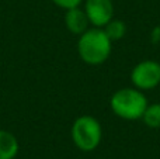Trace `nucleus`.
<instances>
[{
    "mask_svg": "<svg viewBox=\"0 0 160 159\" xmlns=\"http://www.w3.org/2000/svg\"><path fill=\"white\" fill-rule=\"evenodd\" d=\"M112 49V41L108 38L105 31L100 27H91L79 35L78 52L79 56L87 65H101L110 58Z\"/></svg>",
    "mask_w": 160,
    "mask_h": 159,
    "instance_id": "f257e3e1",
    "label": "nucleus"
},
{
    "mask_svg": "<svg viewBox=\"0 0 160 159\" xmlns=\"http://www.w3.org/2000/svg\"><path fill=\"white\" fill-rule=\"evenodd\" d=\"M148 104L149 101L145 93L136 87H122L110 99V107L114 114L128 121L142 120Z\"/></svg>",
    "mask_w": 160,
    "mask_h": 159,
    "instance_id": "f03ea898",
    "label": "nucleus"
},
{
    "mask_svg": "<svg viewBox=\"0 0 160 159\" xmlns=\"http://www.w3.org/2000/svg\"><path fill=\"white\" fill-rule=\"evenodd\" d=\"M72 141L76 148L83 152H91L98 148L102 140L100 121L93 115H80L72 124Z\"/></svg>",
    "mask_w": 160,
    "mask_h": 159,
    "instance_id": "7ed1b4c3",
    "label": "nucleus"
},
{
    "mask_svg": "<svg viewBox=\"0 0 160 159\" xmlns=\"http://www.w3.org/2000/svg\"><path fill=\"white\" fill-rule=\"evenodd\" d=\"M131 82L133 87L142 90H152L160 85V64L146 59L136 64L131 70Z\"/></svg>",
    "mask_w": 160,
    "mask_h": 159,
    "instance_id": "20e7f679",
    "label": "nucleus"
},
{
    "mask_svg": "<svg viewBox=\"0 0 160 159\" xmlns=\"http://www.w3.org/2000/svg\"><path fill=\"white\" fill-rule=\"evenodd\" d=\"M84 11L93 27L102 28L114 18L112 0H86Z\"/></svg>",
    "mask_w": 160,
    "mask_h": 159,
    "instance_id": "39448f33",
    "label": "nucleus"
},
{
    "mask_svg": "<svg viewBox=\"0 0 160 159\" xmlns=\"http://www.w3.org/2000/svg\"><path fill=\"white\" fill-rule=\"evenodd\" d=\"M65 25L72 34L82 35L84 31L88 30L90 20H88L84 8H82L79 6V7L66 10V13H65Z\"/></svg>",
    "mask_w": 160,
    "mask_h": 159,
    "instance_id": "423d86ee",
    "label": "nucleus"
},
{
    "mask_svg": "<svg viewBox=\"0 0 160 159\" xmlns=\"http://www.w3.org/2000/svg\"><path fill=\"white\" fill-rule=\"evenodd\" d=\"M20 144L10 131L0 130V159H14L18 154Z\"/></svg>",
    "mask_w": 160,
    "mask_h": 159,
    "instance_id": "0eeeda50",
    "label": "nucleus"
},
{
    "mask_svg": "<svg viewBox=\"0 0 160 159\" xmlns=\"http://www.w3.org/2000/svg\"><path fill=\"white\" fill-rule=\"evenodd\" d=\"M102 30L105 31L108 38L114 42V41H119L121 38H124L125 33H127V25H125V23L122 20L112 18L111 21H108L102 27Z\"/></svg>",
    "mask_w": 160,
    "mask_h": 159,
    "instance_id": "6e6552de",
    "label": "nucleus"
},
{
    "mask_svg": "<svg viewBox=\"0 0 160 159\" xmlns=\"http://www.w3.org/2000/svg\"><path fill=\"white\" fill-rule=\"evenodd\" d=\"M142 120L149 128L158 130L160 128V103H152L148 104L146 110H145Z\"/></svg>",
    "mask_w": 160,
    "mask_h": 159,
    "instance_id": "1a4fd4ad",
    "label": "nucleus"
},
{
    "mask_svg": "<svg viewBox=\"0 0 160 159\" xmlns=\"http://www.w3.org/2000/svg\"><path fill=\"white\" fill-rule=\"evenodd\" d=\"M52 3L63 10H69V8L79 7L83 3V0H52Z\"/></svg>",
    "mask_w": 160,
    "mask_h": 159,
    "instance_id": "9d476101",
    "label": "nucleus"
},
{
    "mask_svg": "<svg viewBox=\"0 0 160 159\" xmlns=\"http://www.w3.org/2000/svg\"><path fill=\"white\" fill-rule=\"evenodd\" d=\"M159 87H160V85H159Z\"/></svg>",
    "mask_w": 160,
    "mask_h": 159,
    "instance_id": "9b49d317",
    "label": "nucleus"
}]
</instances>
